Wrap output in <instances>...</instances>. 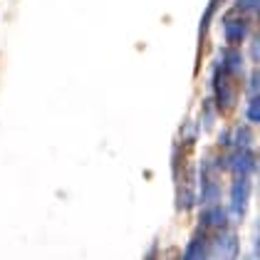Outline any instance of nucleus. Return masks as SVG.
Returning <instances> with one entry per match:
<instances>
[{
    "mask_svg": "<svg viewBox=\"0 0 260 260\" xmlns=\"http://www.w3.org/2000/svg\"><path fill=\"white\" fill-rule=\"evenodd\" d=\"M238 64L240 57L238 52H228L218 67V75H216V97H218V107L220 112H228L236 102L238 94Z\"/></svg>",
    "mask_w": 260,
    "mask_h": 260,
    "instance_id": "nucleus-1",
    "label": "nucleus"
},
{
    "mask_svg": "<svg viewBox=\"0 0 260 260\" xmlns=\"http://www.w3.org/2000/svg\"><path fill=\"white\" fill-rule=\"evenodd\" d=\"M243 38H245V20L228 18L225 20V40L231 45H238V42H243Z\"/></svg>",
    "mask_w": 260,
    "mask_h": 260,
    "instance_id": "nucleus-2",
    "label": "nucleus"
},
{
    "mask_svg": "<svg viewBox=\"0 0 260 260\" xmlns=\"http://www.w3.org/2000/svg\"><path fill=\"white\" fill-rule=\"evenodd\" d=\"M245 199H248V181L238 179L236 181V186H233V208H236V213H243Z\"/></svg>",
    "mask_w": 260,
    "mask_h": 260,
    "instance_id": "nucleus-3",
    "label": "nucleus"
},
{
    "mask_svg": "<svg viewBox=\"0 0 260 260\" xmlns=\"http://www.w3.org/2000/svg\"><path fill=\"white\" fill-rule=\"evenodd\" d=\"M248 119L258 121V97H253V100H250V107H248Z\"/></svg>",
    "mask_w": 260,
    "mask_h": 260,
    "instance_id": "nucleus-4",
    "label": "nucleus"
}]
</instances>
